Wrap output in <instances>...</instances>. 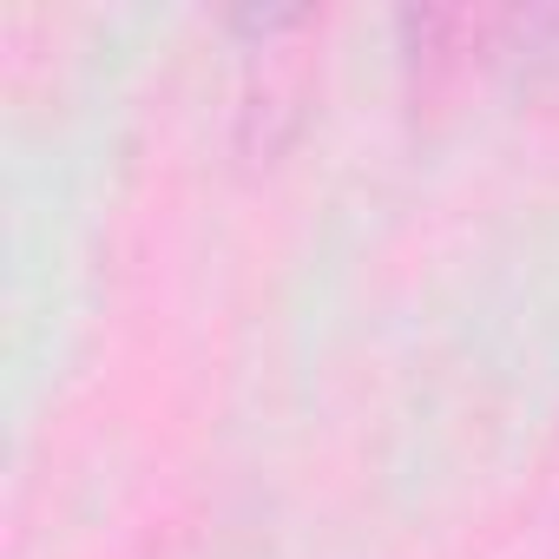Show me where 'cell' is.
Wrapping results in <instances>:
<instances>
[{"instance_id":"cell-1","label":"cell","mask_w":559,"mask_h":559,"mask_svg":"<svg viewBox=\"0 0 559 559\" xmlns=\"http://www.w3.org/2000/svg\"><path fill=\"white\" fill-rule=\"evenodd\" d=\"M237 27L257 34V60L243 86V152L270 158L304 126V99H310V53L290 40L317 34L323 21L317 14H237Z\"/></svg>"}]
</instances>
